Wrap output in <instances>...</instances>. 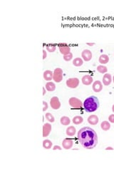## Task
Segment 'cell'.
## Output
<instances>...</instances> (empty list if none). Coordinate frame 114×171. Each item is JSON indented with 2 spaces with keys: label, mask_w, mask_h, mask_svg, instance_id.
Listing matches in <instances>:
<instances>
[{
  "label": "cell",
  "mask_w": 114,
  "mask_h": 171,
  "mask_svg": "<svg viewBox=\"0 0 114 171\" xmlns=\"http://www.w3.org/2000/svg\"><path fill=\"white\" fill-rule=\"evenodd\" d=\"M60 122L63 126H68L71 123V120H70L69 118L67 117V116H62L61 118Z\"/></svg>",
  "instance_id": "20"
},
{
  "label": "cell",
  "mask_w": 114,
  "mask_h": 171,
  "mask_svg": "<svg viewBox=\"0 0 114 171\" xmlns=\"http://www.w3.org/2000/svg\"><path fill=\"white\" fill-rule=\"evenodd\" d=\"M112 81V77L110 73H106L103 77V83L105 86H108L111 84Z\"/></svg>",
  "instance_id": "14"
},
{
  "label": "cell",
  "mask_w": 114,
  "mask_h": 171,
  "mask_svg": "<svg viewBox=\"0 0 114 171\" xmlns=\"http://www.w3.org/2000/svg\"><path fill=\"white\" fill-rule=\"evenodd\" d=\"M50 105H51V108L54 110H58L61 107V103L59 98L57 96H54L51 98L50 100Z\"/></svg>",
  "instance_id": "6"
},
{
  "label": "cell",
  "mask_w": 114,
  "mask_h": 171,
  "mask_svg": "<svg viewBox=\"0 0 114 171\" xmlns=\"http://www.w3.org/2000/svg\"><path fill=\"white\" fill-rule=\"evenodd\" d=\"M83 106L86 112H94L99 108V100L95 96H91L86 99Z\"/></svg>",
  "instance_id": "2"
},
{
  "label": "cell",
  "mask_w": 114,
  "mask_h": 171,
  "mask_svg": "<svg viewBox=\"0 0 114 171\" xmlns=\"http://www.w3.org/2000/svg\"><path fill=\"white\" fill-rule=\"evenodd\" d=\"M99 63H101V64H106V63H108L109 61V57L108 55L106 54H101L100 57H99Z\"/></svg>",
  "instance_id": "16"
},
{
  "label": "cell",
  "mask_w": 114,
  "mask_h": 171,
  "mask_svg": "<svg viewBox=\"0 0 114 171\" xmlns=\"http://www.w3.org/2000/svg\"><path fill=\"white\" fill-rule=\"evenodd\" d=\"M82 83L83 85L89 86L91 85L93 82V78L91 76H89V75H85L82 77Z\"/></svg>",
  "instance_id": "13"
},
{
  "label": "cell",
  "mask_w": 114,
  "mask_h": 171,
  "mask_svg": "<svg viewBox=\"0 0 114 171\" xmlns=\"http://www.w3.org/2000/svg\"><path fill=\"white\" fill-rule=\"evenodd\" d=\"M59 49L61 54H63V56L69 54L70 51H71V49L66 44H59Z\"/></svg>",
  "instance_id": "7"
},
{
  "label": "cell",
  "mask_w": 114,
  "mask_h": 171,
  "mask_svg": "<svg viewBox=\"0 0 114 171\" xmlns=\"http://www.w3.org/2000/svg\"><path fill=\"white\" fill-rule=\"evenodd\" d=\"M113 82H114V76H113Z\"/></svg>",
  "instance_id": "36"
},
{
  "label": "cell",
  "mask_w": 114,
  "mask_h": 171,
  "mask_svg": "<svg viewBox=\"0 0 114 171\" xmlns=\"http://www.w3.org/2000/svg\"><path fill=\"white\" fill-rule=\"evenodd\" d=\"M79 85V79L78 78H70L66 81V86L70 89H76Z\"/></svg>",
  "instance_id": "5"
},
{
  "label": "cell",
  "mask_w": 114,
  "mask_h": 171,
  "mask_svg": "<svg viewBox=\"0 0 114 171\" xmlns=\"http://www.w3.org/2000/svg\"><path fill=\"white\" fill-rule=\"evenodd\" d=\"M51 131V125L49 123L44 124L43 126V137H47Z\"/></svg>",
  "instance_id": "10"
},
{
  "label": "cell",
  "mask_w": 114,
  "mask_h": 171,
  "mask_svg": "<svg viewBox=\"0 0 114 171\" xmlns=\"http://www.w3.org/2000/svg\"><path fill=\"white\" fill-rule=\"evenodd\" d=\"M61 148L60 146H54V148H53V150H61Z\"/></svg>",
  "instance_id": "31"
},
{
  "label": "cell",
  "mask_w": 114,
  "mask_h": 171,
  "mask_svg": "<svg viewBox=\"0 0 114 171\" xmlns=\"http://www.w3.org/2000/svg\"><path fill=\"white\" fill-rule=\"evenodd\" d=\"M101 128L103 130L107 131L111 128V124H109L108 121H103L101 124Z\"/></svg>",
  "instance_id": "19"
},
{
  "label": "cell",
  "mask_w": 114,
  "mask_h": 171,
  "mask_svg": "<svg viewBox=\"0 0 114 171\" xmlns=\"http://www.w3.org/2000/svg\"><path fill=\"white\" fill-rule=\"evenodd\" d=\"M53 79L55 82L60 83L63 80V70L60 68L55 69L53 75Z\"/></svg>",
  "instance_id": "4"
},
{
  "label": "cell",
  "mask_w": 114,
  "mask_h": 171,
  "mask_svg": "<svg viewBox=\"0 0 114 171\" xmlns=\"http://www.w3.org/2000/svg\"><path fill=\"white\" fill-rule=\"evenodd\" d=\"M43 105H44V107H43V111H46L48 109V104L46 102L44 101H43Z\"/></svg>",
  "instance_id": "29"
},
{
  "label": "cell",
  "mask_w": 114,
  "mask_h": 171,
  "mask_svg": "<svg viewBox=\"0 0 114 171\" xmlns=\"http://www.w3.org/2000/svg\"><path fill=\"white\" fill-rule=\"evenodd\" d=\"M92 88L93 91L98 93V92H101L103 89V85H102V83L100 81H96L95 82L93 83L92 86Z\"/></svg>",
  "instance_id": "11"
},
{
  "label": "cell",
  "mask_w": 114,
  "mask_h": 171,
  "mask_svg": "<svg viewBox=\"0 0 114 171\" xmlns=\"http://www.w3.org/2000/svg\"><path fill=\"white\" fill-rule=\"evenodd\" d=\"M46 56H47V54H46V50H43V59H45L46 58Z\"/></svg>",
  "instance_id": "30"
},
{
  "label": "cell",
  "mask_w": 114,
  "mask_h": 171,
  "mask_svg": "<svg viewBox=\"0 0 114 171\" xmlns=\"http://www.w3.org/2000/svg\"><path fill=\"white\" fill-rule=\"evenodd\" d=\"M46 50L49 52H54L56 50V46L54 44H48L46 45Z\"/></svg>",
  "instance_id": "26"
},
{
  "label": "cell",
  "mask_w": 114,
  "mask_h": 171,
  "mask_svg": "<svg viewBox=\"0 0 114 171\" xmlns=\"http://www.w3.org/2000/svg\"><path fill=\"white\" fill-rule=\"evenodd\" d=\"M46 89H47V91H54L56 89V86L54 84V83L49 81L46 83Z\"/></svg>",
  "instance_id": "18"
},
{
  "label": "cell",
  "mask_w": 114,
  "mask_h": 171,
  "mask_svg": "<svg viewBox=\"0 0 114 171\" xmlns=\"http://www.w3.org/2000/svg\"><path fill=\"white\" fill-rule=\"evenodd\" d=\"M45 117L47 119L48 121L50 122V123H54V121H55V118H54V116L51 113H46L45 114Z\"/></svg>",
  "instance_id": "25"
},
{
  "label": "cell",
  "mask_w": 114,
  "mask_h": 171,
  "mask_svg": "<svg viewBox=\"0 0 114 171\" xmlns=\"http://www.w3.org/2000/svg\"><path fill=\"white\" fill-rule=\"evenodd\" d=\"M73 145V140L70 138H65L63 140V142H62V146L63 148L66 150H69L72 148V146Z\"/></svg>",
  "instance_id": "9"
},
{
  "label": "cell",
  "mask_w": 114,
  "mask_h": 171,
  "mask_svg": "<svg viewBox=\"0 0 114 171\" xmlns=\"http://www.w3.org/2000/svg\"><path fill=\"white\" fill-rule=\"evenodd\" d=\"M112 111H113V112L114 113V105L112 106Z\"/></svg>",
  "instance_id": "35"
},
{
  "label": "cell",
  "mask_w": 114,
  "mask_h": 171,
  "mask_svg": "<svg viewBox=\"0 0 114 171\" xmlns=\"http://www.w3.org/2000/svg\"><path fill=\"white\" fill-rule=\"evenodd\" d=\"M81 56L85 61H89L92 59V53L89 49H84L81 53Z\"/></svg>",
  "instance_id": "8"
},
{
  "label": "cell",
  "mask_w": 114,
  "mask_h": 171,
  "mask_svg": "<svg viewBox=\"0 0 114 171\" xmlns=\"http://www.w3.org/2000/svg\"><path fill=\"white\" fill-rule=\"evenodd\" d=\"M52 145H53V143H52V142H51L50 140L46 139L43 141V147H44V148L45 149L51 148Z\"/></svg>",
  "instance_id": "21"
},
{
  "label": "cell",
  "mask_w": 114,
  "mask_h": 171,
  "mask_svg": "<svg viewBox=\"0 0 114 171\" xmlns=\"http://www.w3.org/2000/svg\"><path fill=\"white\" fill-rule=\"evenodd\" d=\"M53 75H54V73L52 71H49V70L45 71L44 72V79L46 81H50L53 79Z\"/></svg>",
  "instance_id": "15"
},
{
  "label": "cell",
  "mask_w": 114,
  "mask_h": 171,
  "mask_svg": "<svg viewBox=\"0 0 114 171\" xmlns=\"http://www.w3.org/2000/svg\"><path fill=\"white\" fill-rule=\"evenodd\" d=\"M69 103L70 106L75 109H81L83 106V103L81 102V101L76 97L70 98L69 100Z\"/></svg>",
  "instance_id": "3"
},
{
  "label": "cell",
  "mask_w": 114,
  "mask_h": 171,
  "mask_svg": "<svg viewBox=\"0 0 114 171\" xmlns=\"http://www.w3.org/2000/svg\"><path fill=\"white\" fill-rule=\"evenodd\" d=\"M99 119L98 117L96 115H91L88 118V122L89 124H91L92 126H95L96 124H98Z\"/></svg>",
  "instance_id": "12"
},
{
  "label": "cell",
  "mask_w": 114,
  "mask_h": 171,
  "mask_svg": "<svg viewBox=\"0 0 114 171\" xmlns=\"http://www.w3.org/2000/svg\"><path fill=\"white\" fill-rule=\"evenodd\" d=\"M97 71H98L99 73H105L108 71V69H107V67L105 66L100 65V66H97Z\"/></svg>",
  "instance_id": "24"
},
{
  "label": "cell",
  "mask_w": 114,
  "mask_h": 171,
  "mask_svg": "<svg viewBox=\"0 0 114 171\" xmlns=\"http://www.w3.org/2000/svg\"><path fill=\"white\" fill-rule=\"evenodd\" d=\"M72 59H73V54H71V52H70L69 54L63 56V59L66 61H70Z\"/></svg>",
  "instance_id": "27"
},
{
  "label": "cell",
  "mask_w": 114,
  "mask_h": 171,
  "mask_svg": "<svg viewBox=\"0 0 114 171\" xmlns=\"http://www.w3.org/2000/svg\"><path fill=\"white\" fill-rule=\"evenodd\" d=\"M76 128L74 126H69V128H67L66 131V135L68 136H73L76 133Z\"/></svg>",
  "instance_id": "17"
},
{
  "label": "cell",
  "mask_w": 114,
  "mask_h": 171,
  "mask_svg": "<svg viewBox=\"0 0 114 171\" xmlns=\"http://www.w3.org/2000/svg\"><path fill=\"white\" fill-rule=\"evenodd\" d=\"M83 63V61L81 58H76L73 61V64L75 66H82Z\"/></svg>",
  "instance_id": "23"
},
{
  "label": "cell",
  "mask_w": 114,
  "mask_h": 171,
  "mask_svg": "<svg viewBox=\"0 0 114 171\" xmlns=\"http://www.w3.org/2000/svg\"><path fill=\"white\" fill-rule=\"evenodd\" d=\"M83 121V118L81 116H75L73 118V123L75 125H80V124H82Z\"/></svg>",
  "instance_id": "22"
},
{
  "label": "cell",
  "mask_w": 114,
  "mask_h": 171,
  "mask_svg": "<svg viewBox=\"0 0 114 171\" xmlns=\"http://www.w3.org/2000/svg\"><path fill=\"white\" fill-rule=\"evenodd\" d=\"M77 137L81 146L86 149L93 148L98 143V136L90 127H83L80 129Z\"/></svg>",
  "instance_id": "1"
},
{
  "label": "cell",
  "mask_w": 114,
  "mask_h": 171,
  "mask_svg": "<svg viewBox=\"0 0 114 171\" xmlns=\"http://www.w3.org/2000/svg\"><path fill=\"white\" fill-rule=\"evenodd\" d=\"M45 93H46V90H45L44 87H43V95L44 96Z\"/></svg>",
  "instance_id": "33"
},
{
  "label": "cell",
  "mask_w": 114,
  "mask_h": 171,
  "mask_svg": "<svg viewBox=\"0 0 114 171\" xmlns=\"http://www.w3.org/2000/svg\"><path fill=\"white\" fill-rule=\"evenodd\" d=\"M108 120L112 124H114V114H111L108 117Z\"/></svg>",
  "instance_id": "28"
},
{
  "label": "cell",
  "mask_w": 114,
  "mask_h": 171,
  "mask_svg": "<svg viewBox=\"0 0 114 171\" xmlns=\"http://www.w3.org/2000/svg\"><path fill=\"white\" fill-rule=\"evenodd\" d=\"M113 148L112 147H107L106 148V150H113Z\"/></svg>",
  "instance_id": "34"
},
{
  "label": "cell",
  "mask_w": 114,
  "mask_h": 171,
  "mask_svg": "<svg viewBox=\"0 0 114 171\" xmlns=\"http://www.w3.org/2000/svg\"><path fill=\"white\" fill-rule=\"evenodd\" d=\"M87 45H89V46H93V45H95V43H87Z\"/></svg>",
  "instance_id": "32"
}]
</instances>
